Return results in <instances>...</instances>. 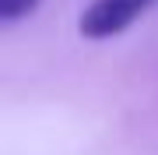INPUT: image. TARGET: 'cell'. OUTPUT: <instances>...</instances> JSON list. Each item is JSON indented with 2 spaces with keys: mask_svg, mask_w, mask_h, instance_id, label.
<instances>
[{
  "mask_svg": "<svg viewBox=\"0 0 158 155\" xmlns=\"http://www.w3.org/2000/svg\"><path fill=\"white\" fill-rule=\"evenodd\" d=\"M155 7V0H91L77 18V32L91 42L113 39Z\"/></svg>",
  "mask_w": 158,
  "mask_h": 155,
  "instance_id": "cell-1",
  "label": "cell"
},
{
  "mask_svg": "<svg viewBox=\"0 0 158 155\" xmlns=\"http://www.w3.org/2000/svg\"><path fill=\"white\" fill-rule=\"evenodd\" d=\"M35 7H39V0H0V18L4 21H21Z\"/></svg>",
  "mask_w": 158,
  "mask_h": 155,
  "instance_id": "cell-2",
  "label": "cell"
}]
</instances>
